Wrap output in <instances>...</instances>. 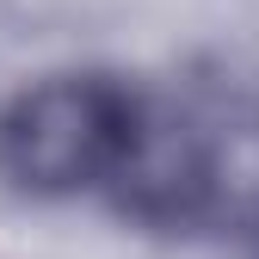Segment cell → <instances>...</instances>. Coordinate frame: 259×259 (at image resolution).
I'll use <instances>...</instances> for the list:
<instances>
[{"mask_svg": "<svg viewBox=\"0 0 259 259\" xmlns=\"http://www.w3.org/2000/svg\"><path fill=\"white\" fill-rule=\"evenodd\" d=\"M136 148V111L99 80H50L0 117V167L31 191H74L117 173Z\"/></svg>", "mask_w": 259, "mask_h": 259, "instance_id": "1", "label": "cell"}]
</instances>
